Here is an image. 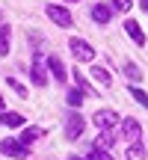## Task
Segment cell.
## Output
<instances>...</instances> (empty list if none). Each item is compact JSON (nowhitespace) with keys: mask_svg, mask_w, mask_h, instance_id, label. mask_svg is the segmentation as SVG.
I'll return each mask as SVG.
<instances>
[{"mask_svg":"<svg viewBox=\"0 0 148 160\" xmlns=\"http://www.w3.org/2000/svg\"><path fill=\"white\" fill-rule=\"evenodd\" d=\"M0 125H9V128H21V125H24V116H21V113H6V116H0Z\"/></svg>","mask_w":148,"mask_h":160,"instance_id":"obj_11","label":"cell"},{"mask_svg":"<svg viewBox=\"0 0 148 160\" xmlns=\"http://www.w3.org/2000/svg\"><path fill=\"white\" fill-rule=\"evenodd\" d=\"M47 18H51L53 24H59V27H71V12L62 9V6H47Z\"/></svg>","mask_w":148,"mask_h":160,"instance_id":"obj_3","label":"cell"},{"mask_svg":"<svg viewBox=\"0 0 148 160\" xmlns=\"http://www.w3.org/2000/svg\"><path fill=\"white\" fill-rule=\"evenodd\" d=\"M9 53V27H0V57Z\"/></svg>","mask_w":148,"mask_h":160,"instance_id":"obj_13","label":"cell"},{"mask_svg":"<svg viewBox=\"0 0 148 160\" xmlns=\"http://www.w3.org/2000/svg\"><path fill=\"white\" fill-rule=\"evenodd\" d=\"M92 18H95L98 24H110L113 9H110V6H104V3H98V6H92Z\"/></svg>","mask_w":148,"mask_h":160,"instance_id":"obj_8","label":"cell"},{"mask_svg":"<svg viewBox=\"0 0 148 160\" xmlns=\"http://www.w3.org/2000/svg\"><path fill=\"white\" fill-rule=\"evenodd\" d=\"M125 74H127V80H131V83H139V80H142V74H139V68H136V65H131V62L125 65Z\"/></svg>","mask_w":148,"mask_h":160,"instance_id":"obj_16","label":"cell"},{"mask_svg":"<svg viewBox=\"0 0 148 160\" xmlns=\"http://www.w3.org/2000/svg\"><path fill=\"white\" fill-rule=\"evenodd\" d=\"M127 160H145L142 145H131V148H127Z\"/></svg>","mask_w":148,"mask_h":160,"instance_id":"obj_19","label":"cell"},{"mask_svg":"<svg viewBox=\"0 0 148 160\" xmlns=\"http://www.w3.org/2000/svg\"><path fill=\"white\" fill-rule=\"evenodd\" d=\"M68 160H80V157H68Z\"/></svg>","mask_w":148,"mask_h":160,"instance_id":"obj_25","label":"cell"},{"mask_svg":"<svg viewBox=\"0 0 148 160\" xmlns=\"http://www.w3.org/2000/svg\"><path fill=\"white\" fill-rule=\"evenodd\" d=\"M68 3H74V0H68Z\"/></svg>","mask_w":148,"mask_h":160,"instance_id":"obj_27","label":"cell"},{"mask_svg":"<svg viewBox=\"0 0 148 160\" xmlns=\"http://www.w3.org/2000/svg\"><path fill=\"white\" fill-rule=\"evenodd\" d=\"M0 151H3L6 157H15V160H24V157L30 154V148H27V145H24L21 139H12V137L0 142Z\"/></svg>","mask_w":148,"mask_h":160,"instance_id":"obj_1","label":"cell"},{"mask_svg":"<svg viewBox=\"0 0 148 160\" xmlns=\"http://www.w3.org/2000/svg\"><path fill=\"white\" fill-rule=\"evenodd\" d=\"M86 160H113V157H110V151H104V148H92V154Z\"/></svg>","mask_w":148,"mask_h":160,"instance_id":"obj_20","label":"cell"},{"mask_svg":"<svg viewBox=\"0 0 148 160\" xmlns=\"http://www.w3.org/2000/svg\"><path fill=\"white\" fill-rule=\"evenodd\" d=\"M142 9H145V12H148V0H142Z\"/></svg>","mask_w":148,"mask_h":160,"instance_id":"obj_24","label":"cell"},{"mask_svg":"<svg viewBox=\"0 0 148 160\" xmlns=\"http://www.w3.org/2000/svg\"><path fill=\"white\" fill-rule=\"evenodd\" d=\"M80 133H83V116L71 113L68 119H65V137H68V139H77Z\"/></svg>","mask_w":148,"mask_h":160,"instance_id":"obj_5","label":"cell"},{"mask_svg":"<svg viewBox=\"0 0 148 160\" xmlns=\"http://www.w3.org/2000/svg\"><path fill=\"white\" fill-rule=\"evenodd\" d=\"M9 86H12V89H15V92H18V95H21V98H27V89H24V86L18 83L15 77H9Z\"/></svg>","mask_w":148,"mask_h":160,"instance_id":"obj_21","label":"cell"},{"mask_svg":"<svg viewBox=\"0 0 148 160\" xmlns=\"http://www.w3.org/2000/svg\"><path fill=\"white\" fill-rule=\"evenodd\" d=\"M39 137H42V131H39V128H27V131H24V139H21V142H24V145H27V142H36Z\"/></svg>","mask_w":148,"mask_h":160,"instance_id":"obj_18","label":"cell"},{"mask_svg":"<svg viewBox=\"0 0 148 160\" xmlns=\"http://www.w3.org/2000/svg\"><path fill=\"white\" fill-rule=\"evenodd\" d=\"M125 30H127V36H131V39L136 42L139 48L145 45V33H142V27H139L136 21H125Z\"/></svg>","mask_w":148,"mask_h":160,"instance_id":"obj_7","label":"cell"},{"mask_svg":"<svg viewBox=\"0 0 148 160\" xmlns=\"http://www.w3.org/2000/svg\"><path fill=\"white\" fill-rule=\"evenodd\" d=\"M30 77H33L36 86H45V83H47V74H45V65H42V59H33V71H30Z\"/></svg>","mask_w":148,"mask_h":160,"instance_id":"obj_9","label":"cell"},{"mask_svg":"<svg viewBox=\"0 0 148 160\" xmlns=\"http://www.w3.org/2000/svg\"><path fill=\"white\" fill-rule=\"evenodd\" d=\"M68 48H71V53L80 59V62H92V57H95L92 45H89V42H83V39H71V42H68Z\"/></svg>","mask_w":148,"mask_h":160,"instance_id":"obj_2","label":"cell"},{"mask_svg":"<svg viewBox=\"0 0 148 160\" xmlns=\"http://www.w3.org/2000/svg\"><path fill=\"white\" fill-rule=\"evenodd\" d=\"M133 98H136V101L142 104V107H148V95H145L142 89H133Z\"/></svg>","mask_w":148,"mask_h":160,"instance_id":"obj_22","label":"cell"},{"mask_svg":"<svg viewBox=\"0 0 148 160\" xmlns=\"http://www.w3.org/2000/svg\"><path fill=\"white\" fill-rule=\"evenodd\" d=\"M125 139L131 145H139V139H142V128H139L136 119H125Z\"/></svg>","mask_w":148,"mask_h":160,"instance_id":"obj_6","label":"cell"},{"mask_svg":"<svg viewBox=\"0 0 148 160\" xmlns=\"http://www.w3.org/2000/svg\"><path fill=\"white\" fill-rule=\"evenodd\" d=\"M83 101H86V98H83V89H71L68 92V104H71V107H80Z\"/></svg>","mask_w":148,"mask_h":160,"instance_id":"obj_17","label":"cell"},{"mask_svg":"<svg viewBox=\"0 0 148 160\" xmlns=\"http://www.w3.org/2000/svg\"><path fill=\"white\" fill-rule=\"evenodd\" d=\"M113 6L119 12H127V9H131V0H113Z\"/></svg>","mask_w":148,"mask_h":160,"instance_id":"obj_23","label":"cell"},{"mask_svg":"<svg viewBox=\"0 0 148 160\" xmlns=\"http://www.w3.org/2000/svg\"><path fill=\"white\" fill-rule=\"evenodd\" d=\"M74 80H77V86H80V89H83V92H86V95H89V98H95V89H92V86H89V80L83 77V71H80V68L74 71Z\"/></svg>","mask_w":148,"mask_h":160,"instance_id":"obj_12","label":"cell"},{"mask_svg":"<svg viewBox=\"0 0 148 160\" xmlns=\"http://www.w3.org/2000/svg\"><path fill=\"white\" fill-rule=\"evenodd\" d=\"M110 145H113V133H110V131H107V133H101V137L95 139V148H104V151H107Z\"/></svg>","mask_w":148,"mask_h":160,"instance_id":"obj_15","label":"cell"},{"mask_svg":"<svg viewBox=\"0 0 148 160\" xmlns=\"http://www.w3.org/2000/svg\"><path fill=\"white\" fill-rule=\"evenodd\" d=\"M47 65H51V74L57 77L59 83H65V77H68V74H65V65H62V59H59V57H51V59H47Z\"/></svg>","mask_w":148,"mask_h":160,"instance_id":"obj_10","label":"cell"},{"mask_svg":"<svg viewBox=\"0 0 148 160\" xmlns=\"http://www.w3.org/2000/svg\"><path fill=\"white\" fill-rule=\"evenodd\" d=\"M92 122H95L101 131H113V128H116V122H119V116H116L113 110H98Z\"/></svg>","mask_w":148,"mask_h":160,"instance_id":"obj_4","label":"cell"},{"mask_svg":"<svg viewBox=\"0 0 148 160\" xmlns=\"http://www.w3.org/2000/svg\"><path fill=\"white\" fill-rule=\"evenodd\" d=\"M92 77H95L101 86H110V71L107 68H92Z\"/></svg>","mask_w":148,"mask_h":160,"instance_id":"obj_14","label":"cell"},{"mask_svg":"<svg viewBox=\"0 0 148 160\" xmlns=\"http://www.w3.org/2000/svg\"><path fill=\"white\" fill-rule=\"evenodd\" d=\"M0 107H3V98H0Z\"/></svg>","mask_w":148,"mask_h":160,"instance_id":"obj_26","label":"cell"}]
</instances>
